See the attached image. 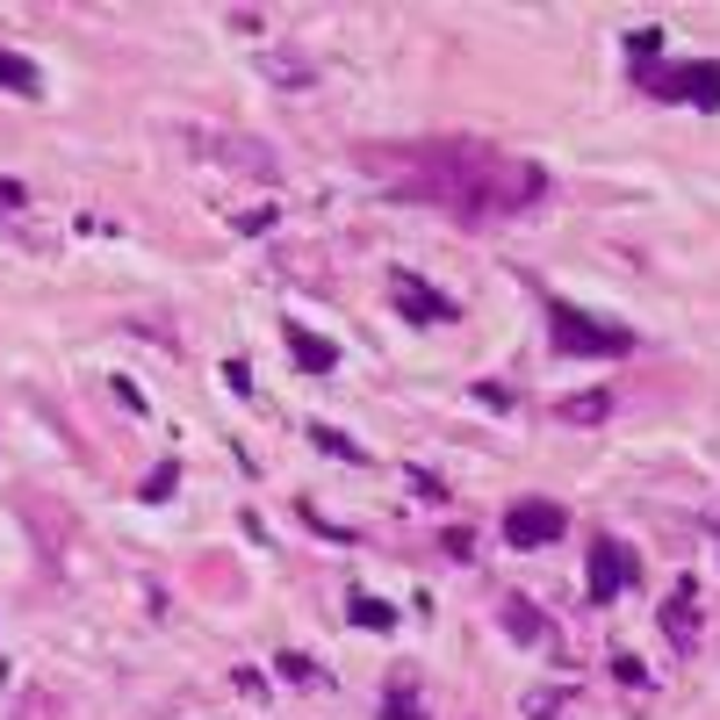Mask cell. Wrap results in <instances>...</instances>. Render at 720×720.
<instances>
[{"mask_svg": "<svg viewBox=\"0 0 720 720\" xmlns=\"http://www.w3.org/2000/svg\"><path fill=\"white\" fill-rule=\"evenodd\" d=\"M367 174H382L404 203H433L454 217H519L548 195V174L519 151H497L483 137H418V145H382L361 151Z\"/></svg>", "mask_w": 720, "mask_h": 720, "instance_id": "6da1fadb", "label": "cell"}, {"mask_svg": "<svg viewBox=\"0 0 720 720\" xmlns=\"http://www.w3.org/2000/svg\"><path fill=\"white\" fill-rule=\"evenodd\" d=\"M548 339H555V354H570V361H612V354L634 346V332L605 325V317H584V310H570V303H555V310H548Z\"/></svg>", "mask_w": 720, "mask_h": 720, "instance_id": "7a4b0ae2", "label": "cell"}, {"mask_svg": "<svg viewBox=\"0 0 720 720\" xmlns=\"http://www.w3.org/2000/svg\"><path fill=\"white\" fill-rule=\"evenodd\" d=\"M562 533H570V512H562L555 497H519L512 512H504V541L512 548H555Z\"/></svg>", "mask_w": 720, "mask_h": 720, "instance_id": "3957f363", "label": "cell"}, {"mask_svg": "<svg viewBox=\"0 0 720 720\" xmlns=\"http://www.w3.org/2000/svg\"><path fill=\"white\" fill-rule=\"evenodd\" d=\"M641 80L663 101H699V109L720 101V66H655V72H641Z\"/></svg>", "mask_w": 720, "mask_h": 720, "instance_id": "277c9868", "label": "cell"}, {"mask_svg": "<svg viewBox=\"0 0 720 720\" xmlns=\"http://www.w3.org/2000/svg\"><path fill=\"white\" fill-rule=\"evenodd\" d=\"M389 296H396V310H404L411 325H454V303L440 296V288H425L411 267H389Z\"/></svg>", "mask_w": 720, "mask_h": 720, "instance_id": "5b68a950", "label": "cell"}, {"mask_svg": "<svg viewBox=\"0 0 720 720\" xmlns=\"http://www.w3.org/2000/svg\"><path fill=\"white\" fill-rule=\"evenodd\" d=\"M627 576H634V562H627L612 541H599V548H591V599H599V605H605L612 591L627 584Z\"/></svg>", "mask_w": 720, "mask_h": 720, "instance_id": "8992f818", "label": "cell"}, {"mask_svg": "<svg viewBox=\"0 0 720 720\" xmlns=\"http://www.w3.org/2000/svg\"><path fill=\"white\" fill-rule=\"evenodd\" d=\"M288 354H296V367H303V375H332V361H339L325 339H310L303 325H288Z\"/></svg>", "mask_w": 720, "mask_h": 720, "instance_id": "52a82bcc", "label": "cell"}, {"mask_svg": "<svg viewBox=\"0 0 720 720\" xmlns=\"http://www.w3.org/2000/svg\"><path fill=\"white\" fill-rule=\"evenodd\" d=\"M555 418H570V425H599V418H612V396H599V389H591V396H562Z\"/></svg>", "mask_w": 720, "mask_h": 720, "instance_id": "ba28073f", "label": "cell"}, {"mask_svg": "<svg viewBox=\"0 0 720 720\" xmlns=\"http://www.w3.org/2000/svg\"><path fill=\"white\" fill-rule=\"evenodd\" d=\"M504 627H512L519 641H548V627L533 620V605H526V599H504Z\"/></svg>", "mask_w": 720, "mask_h": 720, "instance_id": "9c48e42d", "label": "cell"}, {"mask_svg": "<svg viewBox=\"0 0 720 720\" xmlns=\"http://www.w3.org/2000/svg\"><path fill=\"white\" fill-rule=\"evenodd\" d=\"M0 87H14V95H37V66L14 51H0Z\"/></svg>", "mask_w": 720, "mask_h": 720, "instance_id": "30bf717a", "label": "cell"}, {"mask_svg": "<svg viewBox=\"0 0 720 720\" xmlns=\"http://www.w3.org/2000/svg\"><path fill=\"white\" fill-rule=\"evenodd\" d=\"M317 447H332V454H339V462H361V447H354V440H346V433H332V425H317Z\"/></svg>", "mask_w": 720, "mask_h": 720, "instance_id": "8fae6325", "label": "cell"}, {"mask_svg": "<svg viewBox=\"0 0 720 720\" xmlns=\"http://www.w3.org/2000/svg\"><path fill=\"white\" fill-rule=\"evenodd\" d=\"M663 627H678V641H692V591H678V612H663Z\"/></svg>", "mask_w": 720, "mask_h": 720, "instance_id": "7c38bea8", "label": "cell"}, {"mask_svg": "<svg viewBox=\"0 0 720 720\" xmlns=\"http://www.w3.org/2000/svg\"><path fill=\"white\" fill-rule=\"evenodd\" d=\"M354 620H361V627H389V605H375V599H354Z\"/></svg>", "mask_w": 720, "mask_h": 720, "instance_id": "4fadbf2b", "label": "cell"}, {"mask_svg": "<svg viewBox=\"0 0 720 720\" xmlns=\"http://www.w3.org/2000/svg\"><path fill=\"white\" fill-rule=\"evenodd\" d=\"M389 720H418V707H411V692H404V684L389 692Z\"/></svg>", "mask_w": 720, "mask_h": 720, "instance_id": "5bb4252c", "label": "cell"}, {"mask_svg": "<svg viewBox=\"0 0 720 720\" xmlns=\"http://www.w3.org/2000/svg\"><path fill=\"white\" fill-rule=\"evenodd\" d=\"M29 195H22V180H0V209H22Z\"/></svg>", "mask_w": 720, "mask_h": 720, "instance_id": "9a60e30c", "label": "cell"}]
</instances>
